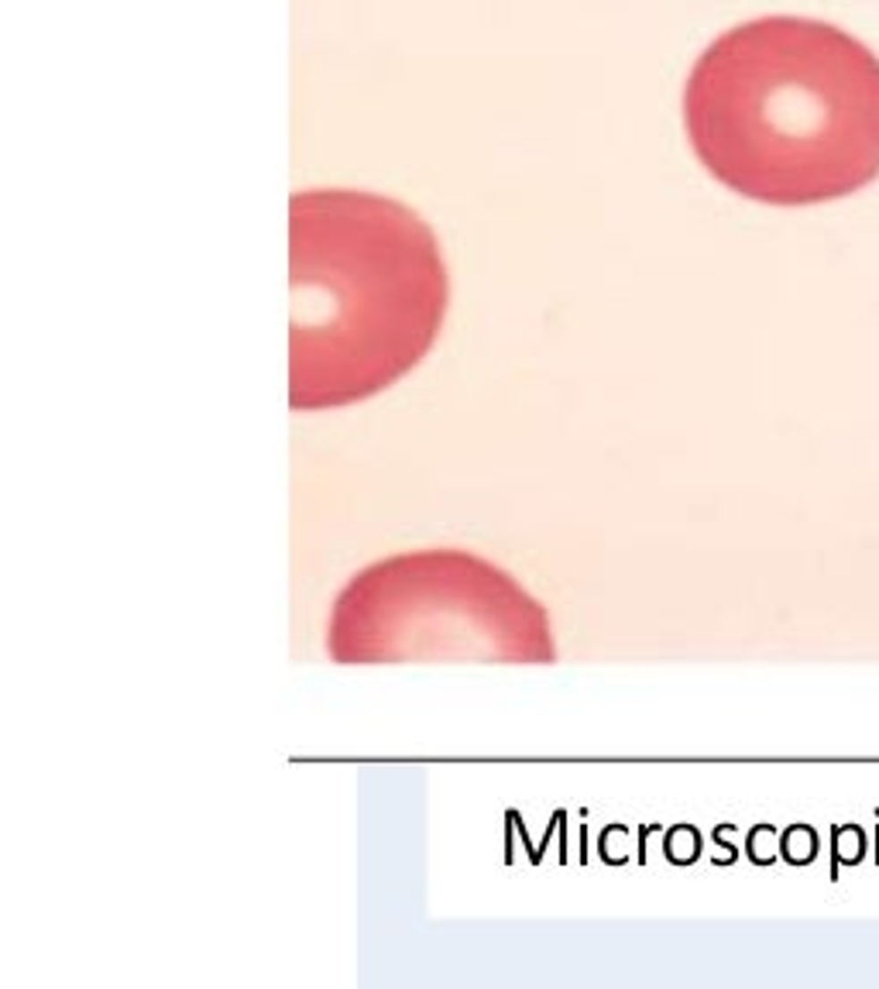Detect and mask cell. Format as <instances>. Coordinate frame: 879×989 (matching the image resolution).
<instances>
[{
  "instance_id": "obj_2",
  "label": "cell",
  "mask_w": 879,
  "mask_h": 989,
  "mask_svg": "<svg viewBox=\"0 0 879 989\" xmlns=\"http://www.w3.org/2000/svg\"><path fill=\"white\" fill-rule=\"evenodd\" d=\"M289 406L347 409L433 351L450 279L437 234L406 203L361 189L289 199Z\"/></svg>"
},
{
  "instance_id": "obj_1",
  "label": "cell",
  "mask_w": 879,
  "mask_h": 989,
  "mask_svg": "<svg viewBox=\"0 0 879 989\" xmlns=\"http://www.w3.org/2000/svg\"><path fill=\"white\" fill-rule=\"evenodd\" d=\"M683 124L704 169L739 197H852L879 179V55L828 21L756 18L701 52Z\"/></svg>"
},
{
  "instance_id": "obj_3",
  "label": "cell",
  "mask_w": 879,
  "mask_h": 989,
  "mask_svg": "<svg viewBox=\"0 0 879 989\" xmlns=\"http://www.w3.org/2000/svg\"><path fill=\"white\" fill-rule=\"evenodd\" d=\"M327 657L372 663H553L547 605L471 549L430 547L374 560L337 591Z\"/></svg>"
}]
</instances>
